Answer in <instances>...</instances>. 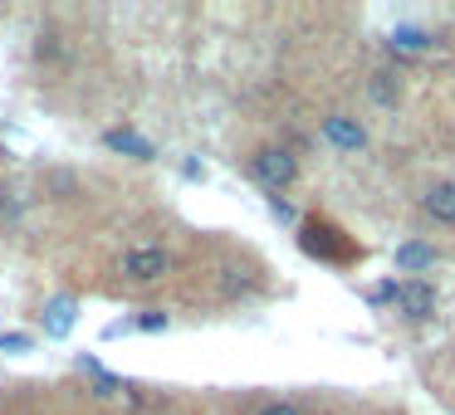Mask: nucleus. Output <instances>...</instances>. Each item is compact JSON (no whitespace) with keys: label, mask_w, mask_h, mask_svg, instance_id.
Masks as SVG:
<instances>
[{"label":"nucleus","mask_w":455,"mask_h":415,"mask_svg":"<svg viewBox=\"0 0 455 415\" xmlns=\"http://www.w3.org/2000/svg\"><path fill=\"white\" fill-rule=\"evenodd\" d=\"M167 269H172V254L162 245H132L128 254H123V274H128L132 284H157Z\"/></svg>","instance_id":"nucleus-2"},{"label":"nucleus","mask_w":455,"mask_h":415,"mask_svg":"<svg viewBox=\"0 0 455 415\" xmlns=\"http://www.w3.org/2000/svg\"><path fill=\"white\" fill-rule=\"evenodd\" d=\"M269 210H275V220H284V225H289V220H294V206H289V200H269Z\"/></svg>","instance_id":"nucleus-18"},{"label":"nucleus","mask_w":455,"mask_h":415,"mask_svg":"<svg viewBox=\"0 0 455 415\" xmlns=\"http://www.w3.org/2000/svg\"><path fill=\"white\" fill-rule=\"evenodd\" d=\"M431 264H435V249L421 245V239H406V245L396 249V269H402V274H426Z\"/></svg>","instance_id":"nucleus-7"},{"label":"nucleus","mask_w":455,"mask_h":415,"mask_svg":"<svg viewBox=\"0 0 455 415\" xmlns=\"http://www.w3.org/2000/svg\"><path fill=\"white\" fill-rule=\"evenodd\" d=\"M167 323H172V317L162 313V308H148V313L132 317V327H138V333H167Z\"/></svg>","instance_id":"nucleus-11"},{"label":"nucleus","mask_w":455,"mask_h":415,"mask_svg":"<svg viewBox=\"0 0 455 415\" xmlns=\"http://www.w3.org/2000/svg\"><path fill=\"white\" fill-rule=\"evenodd\" d=\"M367 298H372V303H392V298H402V288H396V284H377Z\"/></svg>","instance_id":"nucleus-15"},{"label":"nucleus","mask_w":455,"mask_h":415,"mask_svg":"<svg viewBox=\"0 0 455 415\" xmlns=\"http://www.w3.org/2000/svg\"><path fill=\"white\" fill-rule=\"evenodd\" d=\"M323 137L333 142V147H343V152H363L367 147V132L357 128L353 118H328L323 122Z\"/></svg>","instance_id":"nucleus-6"},{"label":"nucleus","mask_w":455,"mask_h":415,"mask_svg":"<svg viewBox=\"0 0 455 415\" xmlns=\"http://www.w3.org/2000/svg\"><path fill=\"white\" fill-rule=\"evenodd\" d=\"M392 44L396 54H421V50H431V35L426 30H416V25H402V30H392Z\"/></svg>","instance_id":"nucleus-10"},{"label":"nucleus","mask_w":455,"mask_h":415,"mask_svg":"<svg viewBox=\"0 0 455 415\" xmlns=\"http://www.w3.org/2000/svg\"><path fill=\"white\" fill-rule=\"evenodd\" d=\"M79 372L93 381V391H99V395H123V376L103 372V366L93 362V356H79Z\"/></svg>","instance_id":"nucleus-9"},{"label":"nucleus","mask_w":455,"mask_h":415,"mask_svg":"<svg viewBox=\"0 0 455 415\" xmlns=\"http://www.w3.org/2000/svg\"><path fill=\"white\" fill-rule=\"evenodd\" d=\"M259 415H304V411H299V405H289V401H269Z\"/></svg>","instance_id":"nucleus-16"},{"label":"nucleus","mask_w":455,"mask_h":415,"mask_svg":"<svg viewBox=\"0 0 455 415\" xmlns=\"http://www.w3.org/2000/svg\"><path fill=\"white\" fill-rule=\"evenodd\" d=\"M431 308H435L431 284H416V278H411V284L402 288V313H406V317H426Z\"/></svg>","instance_id":"nucleus-8"},{"label":"nucleus","mask_w":455,"mask_h":415,"mask_svg":"<svg viewBox=\"0 0 455 415\" xmlns=\"http://www.w3.org/2000/svg\"><path fill=\"white\" fill-rule=\"evenodd\" d=\"M250 176H255L259 186H269V191H284V186H294L299 161H294V152H284V147H265V152H255V161H250Z\"/></svg>","instance_id":"nucleus-1"},{"label":"nucleus","mask_w":455,"mask_h":415,"mask_svg":"<svg viewBox=\"0 0 455 415\" xmlns=\"http://www.w3.org/2000/svg\"><path fill=\"white\" fill-rule=\"evenodd\" d=\"M372 98H377V103H387V108H392V103H396L392 74H377V79H372Z\"/></svg>","instance_id":"nucleus-13"},{"label":"nucleus","mask_w":455,"mask_h":415,"mask_svg":"<svg viewBox=\"0 0 455 415\" xmlns=\"http://www.w3.org/2000/svg\"><path fill=\"white\" fill-rule=\"evenodd\" d=\"M20 200H15V196H0V225H15V220H20Z\"/></svg>","instance_id":"nucleus-14"},{"label":"nucleus","mask_w":455,"mask_h":415,"mask_svg":"<svg viewBox=\"0 0 455 415\" xmlns=\"http://www.w3.org/2000/svg\"><path fill=\"white\" fill-rule=\"evenodd\" d=\"M74 317H79V303H74L69 294L50 298V303H44V333H50V337H64V333L74 327Z\"/></svg>","instance_id":"nucleus-4"},{"label":"nucleus","mask_w":455,"mask_h":415,"mask_svg":"<svg viewBox=\"0 0 455 415\" xmlns=\"http://www.w3.org/2000/svg\"><path fill=\"white\" fill-rule=\"evenodd\" d=\"M421 206H426V215L431 220H441V225H455V181H441V186H431L421 196Z\"/></svg>","instance_id":"nucleus-5"},{"label":"nucleus","mask_w":455,"mask_h":415,"mask_svg":"<svg viewBox=\"0 0 455 415\" xmlns=\"http://www.w3.org/2000/svg\"><path fill=\"white\" fill-rule=\"evenodd\" d=\"M35 337L30 333H0V352H30Z\"/></svg>","instance_id":"nucleus-12"},{"label":"nucleus","mask_w":455,"mask_h":415,"mask_svg":"<svg viewBox=\"0 0 455 415\" xmlns=\"http://www.w3.org/2000/svg\"><path fill=\"white\" fill-rule=\"evenodd\" d=\"M123 333H132V317H113V323L103 327V337H123Z\"/></svg>","instance_id":"nucleus-17"},{"label":"nucleus","mask_w":455,"mask_h":415,"mask_svg":"<svg viewBox=\"0 0 455 415\" xmlns=\"http://www.w3.org/2000/svg\"><path fill=\"white\" fill-rule=\"evenodd\" d=\"M103 147H108V152H123V157H138V161H152V157H157V147H152L148 137H138L132 128L103 132Z\"/></svg>","instance_id":"nucleus-3"}]
</instances>
